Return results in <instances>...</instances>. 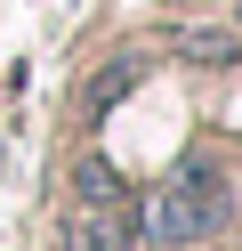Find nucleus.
I'll use <instances>...</instances> for the list:
<instances>
[{"label":"nucleus","mask_w":242,"mask_h":251,"mask_svg":"<svg viewBox=\"0 0 242 251\" xmlns=\"http://www.w3.org/2000/svg\"><path fill=\"white\" fill-rule=\"evenodd\" d=\"M137 235H145V219L129 202H89L73 219V251H137Z\"/></svg>","instance_id":"nucleus-2"},{"label":"nucleus","mask_w":242,"mask_h":251,"mask_svg":"<svg viewBox=\"0 0 242 251\" xmlns=\"http://www.w3.org/2000/svg\"><path fill=\"white\" fill-rule=\"evenodd\" d=\"M137 219H145L154 243H210V235L234 219V186H226V170L194 162L186 178H170V186L154 195V211H137Z\"/></svg>","instance_id":"nucleus-1"},{"label":"nucleus","mask_w":242,"mask_h":251,"mask_svg":"<svg viewBox=\"0 0 242 251\" xmlns=\"http://www.w3.org/2000/svg\"><path fill=\"white\" fill-rule=\"evenodd\" d=\"M234 25H242V0H234Z\"/></svg>","instance_id":"nucleus-3"}]
</instances>
